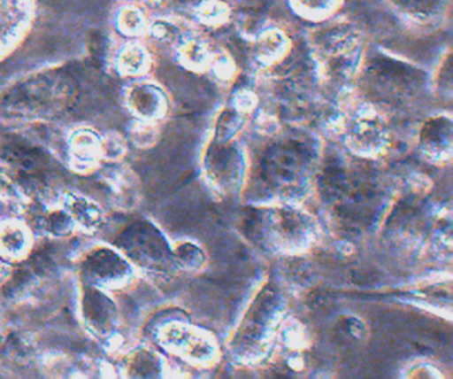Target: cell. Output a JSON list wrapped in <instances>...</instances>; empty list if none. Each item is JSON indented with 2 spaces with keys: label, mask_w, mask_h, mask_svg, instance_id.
<instances>
[{
  "label": "cell",
  "mask_w": 453,
  "mask_h": 379,
  "mask_svg": "<svg viewBox=\"0 0 453 379\" xmlns=\"http://www.w3.org/2000/svg\"><path fill=\"white\" fill-rule=\"evenodd\" d=\"M176 259H179L185 267H197L203 264V256L200 249L195 248L193 245L180 246L176 253Z\"/></svg>",
  "instance_id": "cell-8"
},
{
  "label": "cell",
  "mask_w": 453,
  "mask_h": 379,
  "mask_svg": "<svg viewBox=\"0 0 453 379\" xmlns=\"http://www.w3.org/2000/svg\"><path fill=\"white\" fill-rule=\"evenodd\" d=\"M25 248V235L18 228H7L0 235V251L7 254H17Z\"/></svg>",
  "instance_id": "cell-6"
},
{
  "label": "cell",
  "mask_w": 453,
  "mask_h": 379,
  "mask_svg": "<svg viewBox=\"0 0 453 379\" xmlns=\"http://www.w3.org/2000/svg\"><path fill=\"white\" fill-rule=\"evenodd\" d=\"M73 211L75 216H78V219L83 221L84 224L92 225L99 220V211L86 201H81V203L75 201Z\"/></svg>",
  "instance_id": "cell-9"
},
{
  "label": "cell",
  "mask_w": 453,
  "mask_h": 379,
  "mask_svg": "<svg viewBox=\"0 0 453 379\" xmlns=\"http://www.w3.org/2000/svg\"><path fill=\"white\" fill-rule=\"evenodd\" d=\"M120 245L134 261L148 267H165L171 259L168 245L150 224H136L120 237Z\"/></svg>",
  "instance_id": "cell-1"
},
{
  "label": "cell",
  "mask_w": 453,
  "mask_h": 379,
  "mask_svg": "<svg viewBox=\"0 0 453 379\" xmlns=\"http://www.w3.org/2000/svg\"><path fill=\"white\" fill-rule=\"evenodd\" d=\"M397 6L415 14H432L439 9L440 0H394Z\"/></svg>",
  "instance_id": "cell-7"
},
{
  "label": "cell",
  "mask_w": 453,
  "mask_h": 379,
  "mask_svg": "<svg viewBox=\"0 0 453 379\" xmlns=\"http://www.w3.org/2000/svg\"><path fill=\"white\" fill-rule=\"evenodd\" d=\"M49 228L55 235H65L70 230L71 222L67 216L63 213H57L50 219Z\"/></svg>",
  "instance_id": "cell-10"
},
{
  "label": "cell",
  "mask_w": 453,
  "mask_h": 379,
  "mask_svg": "<svg viewBox=\"0 0 453 379\" xmlns=\"http://www.w3.org/2000/svg\"><path fill=\"white\" fill-rule=\"evenodd\" d=\"M2 156L18 182L26 187L38 188L46 182L49 164L41 151L23 143L10 142L2 150Z\"/></svg>",
  "instance_id": "cell-2"
},
{
  "label": "cell",
  "mask_w": 453,
  "mask_h": 379,
  "mask_svg": "<svg viewBox=\"0 0 453 379\" xmlns=\"http://www.w3.org/2000/svg\"><path fill=\"white\" fill-rule=\"evenodd\" d=\"M450 127L448 121L434 120L424 128L423 140L426 145H442L449 143Z\"/></svg>",
  "instance_id": "cell-5"
},
{
  "label": "cell",
  "mask_w": 453,
  "mask_h": 379,
  "mask_svg": "<svg viewBox=\"0 0 453 379\" xmlns=\"http://www.w3.org/2000/svg\"><path fill=\"white\" fill-rule=\"evenodd\" d=\"M84 272L97 282H118L128 275V265L111 251H99L87 259Z\"/></svg>",
  "instance_id": "cell-3"
},
{
  "label": "cell",
  "mask_w": 453,
  "mask_h": 379,
  "mask_svg": "<svg viewBox=\"0 0 453 379\" xmlns=\"http://www.w3.org/2000/svg\"><path fill=\"white\" fill-rule=\"evenodd\" d=\"M84 310H86L88 322L97 330L107 331L112 326L115 309L110 299L103 296L100 291L89 290L87 293Z\"/></svg>",
  "instance_id": "cell-4"
}]
</instances>
